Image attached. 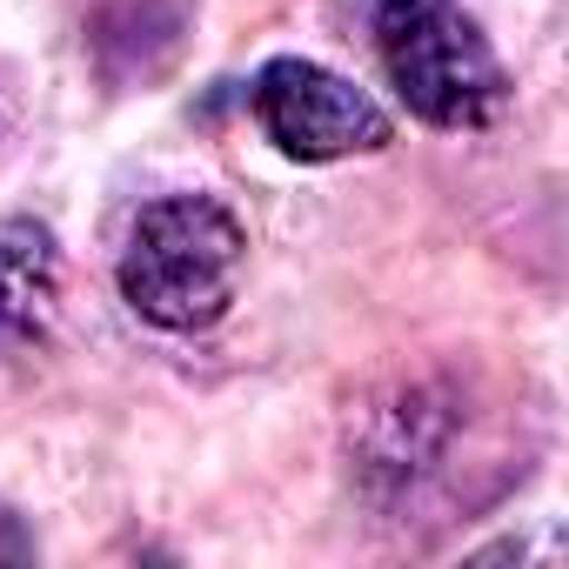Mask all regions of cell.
<instances>
[{
    "instance_id": "1",
    "label": "cell",
    "mask_w": 569,
    "mask_h": 569,
    "mask_svg": "<svg viewBox=\"0 0 569 569\" xmlns=\"http://www.w3.org/2000/svg\"><path fill=\"white\" fill-rule=\"evenodd\" d=\"M241 221L208 194H168L134 214L121 248V296L154 329H208L228 316L241 281Z\"/></svg>"
},
{
    "instance_id": "2",
    "label": "cell",
    "mask_w": 569,
    "mask_h": 569,
    "mask_svg": "<svg viewBox=\"0 0 569 569\" xmlns=\"http://www.w3.org/2000/svg\"><path fill=\"white\" fill-rule=\"evenodd\" d=\"M376 48H382L389 88L429 128H489L509 101V74L496 48L456 0H382Z\"/></svg>"
},
{
    "instance_id": "3",
    "label": "cell",
    "mask_w": 569,
    "mask_h": 569,
    "mask_svg": "<svg viewBox=\"0 0 569 569\" xmlns=\"http://www.w3.org/2000/svg\"><path fill=\"white\" fill-rule=\"evenodd\" d=\"M254 121L289 161H349L389 148V114L316 61H268L254 74Z\"/></svg>"
},
{
    "instance_id": "4",
    "label": "cell",
    "mask_w": 569,
    "mask_h": 569,
    "mask_svg": "<svg viewBox=\"0 0 569 569\" xmlns=\"http://www.w3.org/2000/svg\"><path fill=\"white\" fill-rule=\"evenodd\" d=\"M54 234L41 221H0V329L8 336H41L54 316Z\"/></svg>"
},
{
    "instance_id": "5",
    "label": "cell",
    "mask_w": 569,
    "mask_h": 569,
    "mask_svg": "<svg viewBox=\"0 0 569 569\" xmlns=\"http://www.w3.org/2000/svg\"><path fill=\"white\" fill-rule=\"evenodd\" d=\"M28 556H34V536L21 529V516L8 502H0V562H28Z\"/></svg>"
}]
</instances>
